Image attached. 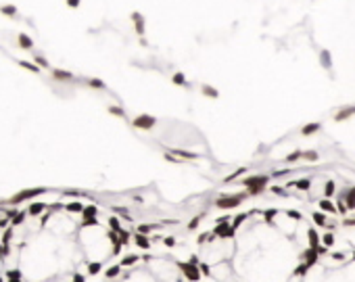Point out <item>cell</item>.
<instances>
[{
    "label": "cell",
    "mask_w": 355,
    "mask_h": 282,
    "mask_svg": "<svg viewBox=\"0 0 355 282\" xmlns=\"http://www.w3.org/2000/svg\"><path fill=\"white\" fill-rule=\"evenodd\" d=\"M38 195L7 203L5 282H98L125 253L153 243L123 209L73 193Z\"/></svg>",
    "instance_id": "cell-1"
},
{
    "label": "cell",
    "mask_w": 355,
    "mask_h": 282,
    "mask_svg": "<svg viewBox=\"0 0 355 282\" xmlns=\"http://www.w3.org/2000/svg\"><path fill=\"white\" fill-rule=\"evenodd\" d=\"M326 245V234L305 211L249 207L199 230L189 259L203 282H301Z\"/></svg>",
    "instance_id": "cell-2"
},
{
    "label": "cell",
    "mask_w": 355,
    "mask_h": 282,
    "mask_svg": "<svg viewBox=\"0 0 355 282\" xmlns=\"http://www.w3.org/2000/svg\"><path fill=\"white\" fill-rule=\"evenodd\" d=\"M98 282H203L189 255L155 249L153 243L117 259Z\"/></svg>",
    "instance_id": "cell-3"
},
{
    "label": "cell",
    "mask_w": 355,
    "mask_h": 282,
    "mask_svg": "<svg viewBox=\"0 0 355 282\" xmlns=\"http://www.w3.org/2000/svg\"><path fill=\"white\" fill-rule=\"evenodd\" d=\"M301 282H355V243L322 247Z\"/></svg>",
    "instance_id": "cell-4"
},
{
    "label": "cell",
    "mask_w": 355,
    "mask_h": 282,
    "mask_svg": "<svg viewBox=\"0 0 355 282\" xmlns=\"http://www.w3.org/2000/svg\"><path fill=\"white\" fill-rule=\"evenodd\" d=\"M7 232H9V205H0V282H5V267H7Z\"/></svg>",
    "instance_id": "cell-5"
},
{
    "label": "cell",
    "mask_w": 355,
    "mask_h": 282,
    "mask_svg": "<svg viewBox=\"0 0 355 282\" xmlns=\"http://www.w3.org/2000/svg\"><path fill=\"white\" fill-rule=\"evenodd\" d=\"M3 13H7V15H15V13H17V9H15V7H3Z\"/></svg>",
    "instance_id": "cell-6"
},
{
    "label": "cell",
    "mask_w": 355,
    "mask_h": 282,
    "mask_svg": "<svg viewBox=\"0 0 355 282\" xmlns=\"http://www.w3.org/2000/svg\"><path fill=\"white\" fill-rule=\"evenodd\" d=\"M69 7H80V0H67Z\"/></svg>",
    "instance_id": "cell-7"
}]
</instances>
